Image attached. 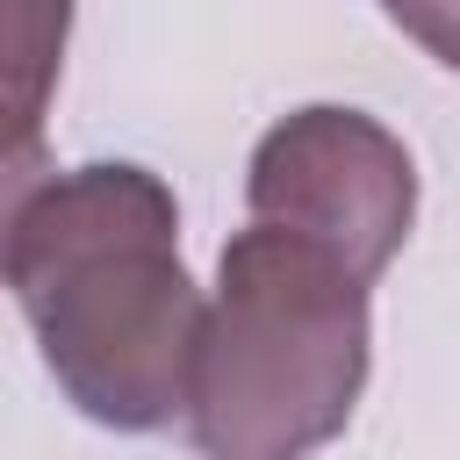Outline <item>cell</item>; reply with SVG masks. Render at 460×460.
I'll list each match as a JSON object with an SVG mask.
<instances>
[{"label": "cell", "mask_w": 460, "mask_h": 460, "mask_svg": "<svg viewBox=\"0 0 460 460\" xmlns=\"http://www.w3.org/2000/svg\"><path fill=\"white\" fill-rule=\"evenodd\" d=\"M0 273L79 417L108 431L187 417L208 295L180 266V208L158 172L115 158L14 187Z\"/></svg>", "instance_id": "6da1fadb"}, {"label": "cell", "mask_w": 460, "mask_h": 460, "mask_svg": "<svg viewBox=\"0 0 460 460\" xmlns=\"http://www.w3.org/2000/svg\"><path fill=\"white\" fill-rule=\"evenodd\" d=\"M367 280L252 223L216 259L187 431L208 460H309L367 388Z\"/></svg>", "instance_id": "7a4b0ae2"}, {"label": "cell", "mask_w": 460, "mask_h": 460, "mask_svg": "<svg viewBox=\"0 0 460 460\" xmlns=\"http://www.w3.org/2000/svg\"><path fill=\"white\" fill-rule=\"evenodd\" d=\"M252 223H273L316 252H331L345 273L374 280L410 223H417V165L395 129H381L359 108H295L280 115L244 172Z\"/></svg>", "instance_id": "3957f363"}, {"label": "cell", "mask_w": 460, "mask_h": 460, "mask_svg": "<svg viewBox=\"0 0 460 460\" xmlns=\"http://www.w3.org/2000/svg\"><path fill=\"white\" fill-rule=\"evenodd\" d=\"M65 22H72V0H14V29H7V72H14V158H22L29 137H36V108H43V86H50V72H58Z\"/></svg>", "instance_id": "277c9868"}, {"label": "cell", "mask_w": 460, "mask_h": 460, "mask_svg": "<svg viewBox=\"0 0 460 460\" xmlns=\"http://www.w3.org/2000/svg\"><path fill=\"white\" fill-rule=\"evenodd\" d=\"M381 14L402 36H417L446 72H460V0H381Z\"/></svg>", "instance_id": "5b68a950"}]
</instances>
